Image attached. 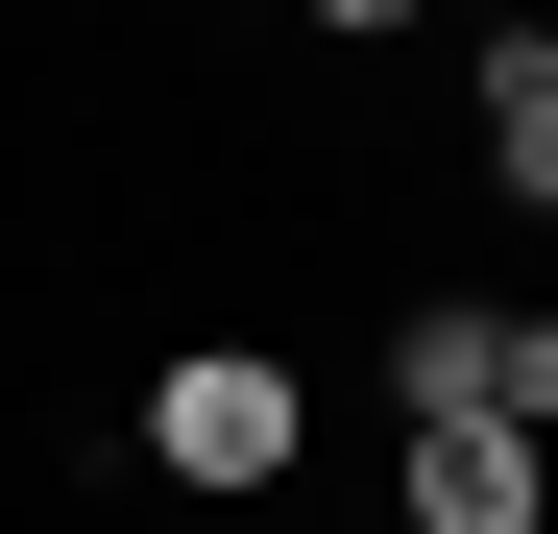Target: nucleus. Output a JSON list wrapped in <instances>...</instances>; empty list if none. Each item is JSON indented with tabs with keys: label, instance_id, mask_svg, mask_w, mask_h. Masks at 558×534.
Listing matches in <instances>:
<instances>
[{
	"label": "nucleus",
	"instance_id": "20e7f679",
	"mask_svg": "<svg viewBox=\"0 0 558 534\" xmlns=\"http://www.w3.org/2000/svg\"><path fill=\"white\" fill-rule=\"evenodd\" d=\"M389 389H413V437H461V413H486V316H413V340H389Z\"/></svg>",
	"mask_w": 558,
	"mask_h": 534
},
{
	"label": "nucleus",
	"instance_id": "7ed1b4c3",
	"mask_svg": "<svg viewBox=\"0 0 558 534\" xmlns=\"http://www.w3.org/2000/svg\"><path fill=\"white\" fill-rule=\"evenodd\" d=\"M413 534H534V437H413Z\"/></svg>",
	"mask_w": 558,
	"mask_h": 534
},
{
	"label": "nucleus",
	"instance_id": "f257e3e1",
	"mask_svg": "<svg viewBox=\"0 0 558 534\" xmlns=\"http://www.w3.org/2000/svg\"><path fill=\"white\" fill-rule=\"evenodd\" d=\"M146 462L170 486H267L292 462V365H267V340H195V365L146 389Z\"/></svg>",
	"mask_w": 558,
	"mask_h": 534
},
{
	"label": "nucleus",
	"instance_id": "f03ea898",
	"mask_svg": "<svg viewBox=\"0 0 558 534\" xmlns=\"http://www.w3.org/2000/svg\"><path fill=\"white\" fill-rule=\"evenodd\" d=\"M461 73H486V170H510V195L558 219V25H486Z\"/></svg>",
	"mask_w": 558,
	"mask_h": 534
},
{
	"label": "nucleus",
	"instance_id": "39448f33",
	"mask_svg": "<svg viewBox=\"0 0 558 534\" xmlns=\"http://www.w3.org/2000/svg\"><path fill=\"white\" fill-rule=\"evenodd\" d=\"M486 437H558V316H486Z\"/></svg>",
	"mask_w": 558,
	"mask_h": 534
}]
</instances>
